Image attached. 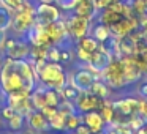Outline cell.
<instances>
[{
	"instance_id": "cell-1",
	"label": "cell",
	"mask_w": 147,
	"mask_h": 134,
	"mask_svg": "<svg viewBox=\"0 0 147 134\" xmlns=\"http://www.w3.org/2000/svg\"><path fill=\"white\" fill-rule=\"evenodd\" d=\"M38 84V74L27 58L5 57L0 65V88L3 93H13L19 90L32 92Z\"/></svg>"
},
{
	"instance_id": "cell-2",
	"label": "cell",
	"mask_w": 147,
	"mask_h": 134,
	"mask_svg": "<svg viewBox=\"0 0 147 134\" xmlns=\"http://www.w3.org/2000/svg\"><path fill=\"white\" fill-rule=\"evenodd\" d=\"M38 82L46 88L62 90L68 84V74L63 65L59 62H46L45 66L38 71Z\"/></svg>"
},
{
	"instance_id": "cell-3",
	"label": "cell",
	"mask_w": 147,
	"mask_h": 134,
	"mask_svg": "<svg viewBox=\"0 0 147 134\" xmlns=\"http://www.w3.org/2000/svg\"><path fill=\"white\" fill-rule=\"evenodd\" d=\"M101 79L105 80L109 85V88L112 90H120L123 87H127V80L123 77V73H122V66H120V60L119 57H114L111 60V63L101 71Z\"/></svg>"
},
{
	"instance_id": "cell-4",
	"label": "cell",
	"mask_w": 147,
	"mask_h": 134,
	"mask_svg": "<svg viewBox=\"0 0 147 134\" xmlns=\"http://www.w3.org/2000/svg\"><path fill=\"white\" fill-rule=\"evenodd\" d=\"M65 19V25H67V30H68V35L70 38L73 40L74 43L78 40H81L82 36L89 35L90 33V29H92V21L87 19V17H82V16H78V14H70V16L63 17Z\"/></svg>"
},
{
	"instance_id": "cell-5",
	"label": "cell",
	"mask_w": 147,
	"mask_h": 134,
	"mask_svg": "<svg viewBox=\"0 0 147 134\" xmlns=\"http://www.w3.org/2000/svg\"><path fill=\"white\" fill-rule=\"evenodd\" d=\"M35 24L38 25H48L51 22H55L62 17V13L59 10V7H55L54 3H38L35 5Z\"/></svg>"
},
{
	"instance_id": "cell-6",
	"label": "cell",
	"mask_w": 147,
	"mask_h": 134,
	"mask_svg": "<svg viewBox=\"0 0 147 134\" xmlns=\"http://www.w3.org/2000/svg\"><path fill=\"white\" fill-rule=\"evenodd\" d=\"M30 48L32 46L26 40L19 38H8L3 43V52L5 57L8 58H29L30 55Z\"/></svg>"
},
{
	"instance_id": "cell-7",
	"label": "cell",
	"mask_w": 147,
	"mask_h": 134,
	"mask_svg": "<svg viewBox=\"0 0 147 134\" xmlns=\"http://www.w3.org/2000/svg\"><path fill=\"white\" fill-rule=\"evenodd\" d=\"M96 79H98V77H96L93 73H90L89 70H86V68L81 66L78 71H73V73H71L68 82H70L71 85L76 87L79 92H89L90 87H92V84L95 82Z\"/></svg>"
},
{
	"instance_id": "cell-8",
	"label": "cell",
	"mask_w": 147,
	"mask_h": 134,
	"mask_svg": "<svg viewBox=\"0 0 147 134\" xmlns=\"http://www.w3.org/2000/svg\"><path fill=\"white\" fill-rule=\"evenodd\" d=\"M120 60V66H122V73L123 77L127 80V84H134L139 82V79H142V73L139 71V68L136 66V62H134V55H122L119 57Z\"/></svg>"
},
{
	"instance_id": "cell-9",
	"label": "cell",
	"mask_w": 147,
	"mask_h": 134,
	"mask_svg": "<svg viewBox=\"0 0 147 134\" xmlns=\"http://www.w3.org/2000/svg\"><path fill=\"white\" fill-rule=\"evenodd\" d=\"M139 29V21L138 16H131V17H122L119 22H115L114 25L109 27L111 35H114L115 38H123V36L133 33L134 30Z\"/></svg>"
},
{
	"instance_id": "cell-10",
	"label": "cell",
	"mask_w": 147,
	"mask_h": 134,
	"mask_svg": "<svg viewBox=\"0 0 147 134\" xmlns=\"http://www.w3.org/2000/svg\"><path fill=\"white\" fill-rule=\"evenodd\" d=\"M43 27H45L46 33H48L49 40L52 41V44H54V46H59L60 43H63L67 38H70L63 17H60V19L55 21V22H51V24L43 25Z\"/></svg>"
},
{
	"instance_id": "cell-11",
	"label": "cell",
	"mask_w": 147,
	"mask_h": 134,
	"mask_svg": "<svg viewBox=\"0 0 147 134\" xmlns=\"http://www.w3.org/2000/svg\"><path fill=\"white\" fill-rule=\"evenodd\" d=\"M101 98L95 96L90 92H81V95L78 96V99L74 101V106H76V111L79 114H86L89 111H98L100 106H101Z\"/></svg>"
},
{
	"instance_id": "cell-12",
	"label": "cell",
	"mask_w": 147,
	"mask_h": 134,
	"mask_svg": "<svg viewBox=\"0 0 147 134\" xmlns=\"http://www.w3.org/2000/svg\"><path fill=\"white\" fill-rule=\"evenodd\" d=\"M82 123L89 128L90 134H101L105 133L106 126H108L98 111H89L82 114Z\"/></svg>"
},
{
	"instance_id": "cell-13",
	"label": "cell",
	"mask_w": 147,
	"mask_h": 134,
	"mask_svg": "<svg viewBox=\"0 0 147 134\" xmlns=\"http://www.w3.org/2000/svg\"><path fill=\"white\" fill-rule=\"evenodd\" d=\"M27 123H29L30 129H33L35 133H38V134L51 131V126H49L48 118H46L40 111H33L32 114L27 117Z\"/></svg>"
},
{
	"instance_id": "cell-14",
	"label": "cell",
	"mask_w": 147,
	"mask_h": 134,
	"mask_svg": "<svg viewBox=\"0 0 147 134\" xmlns=\"http://www.w3.org/2000/svg\"><path fill=\"white\" fill-rule=\"evenodd\" d=\"M114 58V55H111L109 52H106L105 49L100 46L98 49H96L95 52H92V55H90V62L89 63L92 65L95 70H98L100 73H101L103 70H105L106 66H108L109 63H111V60Z\"/></svg>"
},
{
	"instance_id": "cell-15",
	"label": "cell",
	"mask_w": 147,
	"mask_h": 134,
	"mask_svg": "<svg viewBox=\"0 0 147 134\" xmlns=\"http://www.w3.org/2000/svg\"><path fill=\"white\" fill-rule=\"evenodd\" d=\"M73 10H74V14L87 17V19H90V21H93L96 17V14H98V10H96L93 0H81Z\"/></svg>"
},
{
	"instance_id": "cell-16",
	"label": "cell",
	"mask_w": 147,
	"mask_h": 134,
	"mask_svg": "<svg viewBox=\"0 0 147 134\" xmlns=\"http://www.w3.org/2000/svg\"><path fill=\"white\" fill-rule=\"evenodd\" d=\"M136 54V43L131 38V35H127L123 38H119L117 43V57L122 55H134Z\"/></svg>"
},
{
	"instance_id": "cell-17",
	"label": "cell",
	"mask_w": 147,
	"mask_h": 134,
	"mask_svg": "<svg viewBox=\"0 0 147 134\" xmlns=\"http://www.w3.org/2000/svg\"><path fill=\"white\" fill-rule=\"evenodd\" d=\"M100 11H101V13L96 14V19H98L100 24H103V25H106V27L114 25L115 22H119V21L123 17L122 14L114 13V11L109 10V8H105V10H100Z\"/></svg>"
},
{
	"instance_id": "cell-18",
	"label": "cell",
	"mask_w": 147,
	"mask_h": 134,
	"mask_svg": "<svg viewBox=\"0 0 147 134\" xmlns=\"http://www.w3.org/2000/svg\"><path fill=\"white\" fill-rule=\"evenodd\" d=\"M13 16H14V13L10 8H7L5 5L0 3V30L2 32H8L11 29V25H13Z\"/></svg>"
},
{
	"instance_id": "cell-19",
	"label": "cell",
	"mask_w": 147,
	"mask_h": 134,
	"mask_svg": "<svg viewBox=\"0 0 147 134\" xmlns=\"http://www.w3.org/2000/svg\"><path fill=\"white\" fill-rule=\"evenodd\" d=\"M89 92L93 93L95 96H98V98H101V99L108 98V96L111 95V88H109V85L103 79H96L95 82L92 84V87H90Z\"/></svg>"
},
{
	"instance_id": "cell-20",
	"label": "cell",
	"mask_w": 147,
	"mask_h": 134,
	"mask_svg": "<svg viewBox=\"0 0 147 134\" xmlns=\"http://www.w3.org/2000/svg\"><path fill=\"white\" fill-rule=\"evenodd\" d=\"M98 112L101 114V117H103V120H105V123L106 125H111L112 121H114V107H112V101L111 99H108V98H105L101 101V106H100V109H98Z\"/></svg>"
},
{
	"instance_id": "cell-21",
	"label": "cell",
	"mask_w": 147,
	"mask_h": 134,
	"mask_svg": "<svg viewBox=\"0 0 147 134\" xmlns=\"http://www.w3.org/2000/svg\"><path fill=\"white\" fill-rule=\"evenodd\" d=\"M48 121H49V126H51L52 131H59V133H62V131H65L67 115H65L62 111H59V109H57V112H55V114L52 115Z\"/></svg>"
},
{
	"instance_id": "cell-22",
	"label": "cell",
	"mask_w": 147,
	"mask_h": 134,
	"mask_svg": "<svg viewBox=\"0 0 147 134\" xmlns=\"http://www.w3.org/2000/svg\"><path fill=\"white\" fill-rule=\"evenodd\" d=\"M76 46L78 48H81V49H84V51H87V52H90V54H92V52H95L96 49L100 48V43L96 41L95 38H93L92 35H86V36H82V38L81 40H78L76 41Z\"/></svg>"
},
{
	"instance_id": "cell-23",
	"label": "cell",
	"mask_w": 147,
	"mask_h": 134,
	"mask_svg": "<svg viewBox=\"0 0 147 134\" xmlns=\"http://www.w3.org/2000/svg\"><path fill=\"white\" fill-rule=\"evenodd\" d=\"M57 92H59V95H60V99H67V101H71V103H74L78 99V96L81 95L79 90L74 85H71L70 82H68L62 90H57Z\"/></svg>"
},
{
	"instance_id": "cell-24",
	"label": "cell",
	"mask_w": 147,
	"mask_h": 134,
	"mask_svg": "<svg viewBox=\"0 0 147 134\" xmlns=\"http://www.w3.org/2000/svg\"><path fill=\"white\" fill-rule=\"evenodd\" d=\"M24 120H26V117H22L21 114H14L11 118H8V120H7L8 131H10V133H18V131H22Z\"/></svg>"
},
{
	"instance_id": "cell-25",
	"label": "cell",
	"mask_w": 147,
	"mask_h": 134,
	"mask_svg": "<svg viewBox=\"0 0 147 134\" xmlns=\"http://www.w3.org/2000/svg\"><path fill=\"white\" fill-rule=\"evenodd\" d=\"M111 35V30H109V27H106V25H103V24H96L95 27H93V30H92V36L96 40L98 43H103L108 36Z\"/></svg>"
},
{
	"instance_id": "cell-26",
	"label": "cell",
	"mask_w": 147,
	"mask_h": 134,
	"mask_svg": "<svg viewBox=\"0 0 147 134\" xmlns=\"http://www.w3.org/2000/svg\"><path fill=\"white\" fill-rule=\"evenodd\" d=\"M79 125H82V114L76 112V114L67 115V123H65V131H70L73 133Z\"/></svg>"
},
{
	"instance_id": "cell-27",
	"label": "cell",
	"mask_w": 147,
	"mask_h": 134,
	"mask_svg": "<svg viewBox=\"0 0 147 134\" xmlns=\"http://www.w3.org/2000/svg\"><path fill=\"white\" fill-rule=\"evenodd\" d=\"M146 123H147V120L142 117L141 114H134V115H131L130 118H128V121H127V125L131 128L133 131H138V129H141V128H144L146 126Z\"/></svg>"
},
{
	"instance_id": "cell-28",
	"label": "cell",
	"mask_w": 147,
	"mask_h": 134,
	"mask_svg": "<svg viewBox=\"0 0 147 134\" xmlns=\"http://www.w3.org/2000/svg\"><path fill=\"white\" fill-rule=\"evenodd\" d=\"M46 103H48V106H54V107H57L59 103H60V95H59L57 90L46 88Z\"/></svg>"
},
{
	"instance_id": "cell-29",
	"label": "cell",
	"mask_w": 147,
	"mask_h": 134,
	"mask_svg": "<svg viewBox=\"0 0 147 134\" xmlns=\"http://www.w3.org/2000/svg\"><path fill=\"white\" fill-rule=\"evenodd\" d=\"M59 111H62L65 115H71V114H76V106H74V103L71 101H67V99H60V103H59L57 106Z\"/></svg>"
},
{
	"instance_id": "cell-30",
	"label": "cell",
	"mask_w": 147,
	"mask_h": 134,
	"mask_svg": "<svg viewBox=\"0 0 147 134\" xmlns=\"http://www.w3.org/2000/svg\"><path fill=\"white\" fill-rule=\"evenodd\" d=\"M74 55H76V58L81 62V63H89V62H90V55H92V54L76 46V54H74Z\"/></svg>"
},
{
	"instance_id": "cell-31",
	"label": "cell",
	"mask_w": 147,
	"mask_h": 134,
	"mask_svg": "<svg viewBox=\"0 0 147 134\" xmlns=\"http://www.w3.org/2000/svg\"><path fill=\"white\" fill-rule=\"evenodd\" d=\"M55 3H57V7L62 8V10L71 11L76 7V0H55Z\"/></svg>"
},
{
	"instance_id": "cell-32",
	"label": "cell",
	"mask_w": 147,
	"mask_h": 134,
	"mask_svg": "<svg viewBox=\"0 0 147 134\" xmlns=\"http://www.w3.org/2000/svg\"><path fill=\"white\" fill-rule=\"evenodd\" d=\"M24 2H26V0H0V3L5 5L7 8H10L11 11L18 10V8H19L21 5L24 3Z\"/></svg>"
},
{
	"instance_id": "cell-33",
	"label": "cell",
	"mask_w": 147,
	"mask_h": 134,
	"mask_svg": "<svg viewBox=\"0 0 147 134\" xmlns=\"http://www.w3.org/2000/svg\"><path fill=\"white\" fill-rule=\"evenodd\" d=\"M14 114H16V112H14L8 104H5V106H2V107H0V117L3 118V120H8V118H11Z\"/></svg>"
},
{
	"instance_id": "cell-34",
	"label": "cell",
	"mask_w": 147,
	"mask_h": 134,
	"mask_svg": "<svg viewBox=\"0 0 147 134\" xmlns=\"http://www.w3.org/2000/svg\"><path fill=\"white\" fill-rule=\"evenodd\" d=\"M40 112H41V114H43V115H45V117L49 120V118H51L52 115L55 114V112H57V107H54V106H45V107H43Z\"/></svg>"
},
{
	"instance_id": "cell-35",
	"label": "cell",
	"mask_w": 147,
	"mask_h": 134,
	"mask_svg": "<svg viewBox=\"0 0 147 134\" xmlns=\"http://www.w3.org/2000/svg\"><path fill=\"white\" fill-rule=\"evenodd\" d=\"M138 114H141L144 118L147 120V99H141L139 103V111H138Z\"/></svg>"
},
{
	"instance_id": "cell-36",
	"label": "cell",
	"mask_w": 147,
	"mask_h": 134,
	"mask_svg": "<svg viewBox=\"0 0 147 134\" xmlns=\"http://www.w3.org/2000/svg\"><path fill=\"white\" fill-rule=\"evenodd\" d=\"M73 133H74V134H90V131H89V128H87L86 125L82 123V125H79V126H78L76 129L73 131Z\"/></svg>"
},
{
	"instance_id": "cell-37",
	"label": "cell",
	"mask_w": 147,
	"mask_h": 134,
	"mask_svg": "<svg viewBox=\"0 0 147 134\" xmlns=\"http://www.w3.org/2000/svg\"><path fill=\"white\" fill-rule=\"evenodd\" d=\"M38 3H55V0H38Z\"/></svg>"
},
{
	"instance_id": "cell-38",
	"label": "cell",
	"mask_w": 147,
	"mask_h": 134,
	"mask_svg": "<svg viewBox=\"0 0 147 134\" xmlns=\"http://www.w3.org/2000/svg\"><path fill=\"white\" fill-rule=\"evenodd\" d=\"M19 134H38V133H35L33 129H29V131H21Z\"/></svg>"
},
{
	"instance_id": "cell-39",
	"label": "cell",
	"mask_w": 147,
	"mask_h": 134,
	"mask_svg": "<svg viewBox=\"0 0 147 134\" xmlns=\"http://www.w3.org/2000/svg\"><path fill=\"white\" fill-rule=\"evenodd\" d=\"M0 134H11V133H10V131H7V133H0Z\"/></svg>"
},
{
	"instance_id": "cell-40",
	"label": "cell",
	"mask_w": 147,
	"mask_h": 134,
	"mask_svg": "<svg viewBox=\"0 0 147 134\" xmlns=\"http://www.w3.org/2000/svg\"><path fill=\"white\" fill-rule=\"evenodd\" d=\"M60 134H70V133H65V131H62V133Z\"/></svg>"
},
{
	"instance_id": "cell-41",
	"label": "cell",
	"mask_w": 147,
	"mask_h": 134,
	"mask_svg": "<svg viewBox=\"0 0 147 134\" xmlns=\"http://www.w3.org/2000/svg\"><path fill=\"white\" fill-rule=\"evenodd\" d=\"M120 2H127V0H120Z\"/></svg>"
},
{
	"instance_id": "cell-42",
	"label": "cell",
	"mask_w": 147,
	"mask_h": 134,
	"mask_svg": "<svg viewBox=\"0 0 147 134\" xmlns=\"http://www.w3.org/2000/svg\"><path fill=\"white\" fill-rule=\"evenodd\" d=\"M0 125H2V120H0Z\"/></svg>"
},
{
	"instance_id": "cell-43",
	"label": "cell",
	"mask_w": 147,
	"mask_h": 134,
	"mask_svg": "<svg viewBox=\"0 0 147 134\" xmlns=\"http://www.w3.org/2000/svg\"><path fill=\"white\" fill-rule=\"evenodd\" d=\"M146 76H147V71H146Z\"/></svg>"
},
{
	"instance_id": "cell-44",
	"label": "cell",
	"mask_w": 147,
	"mask_h": 134,
	"mask_svg": "<svg viewBox=\"0 0 147 134\" xmlns=\"http://www.w3.org/2000/svg\"><path fill=\"white\" fill-rule=\"evenodd\" d=\"M146 134H147V129H146Z\"/></svg>"
},
{
	"instance_id": "cell-45",
	"label": "cell",
	"mask_w": 147,
	"mask_h": 134,
	"mask_svg": "<svg viewBox=\"0 0 147 134\" xmlns=\"http://www.w3.org/2000/svg\"><path fill=\"white\" fill-rule=\"evenodd\" d=\"M101 134H105V133H101Z\"/></svg>"
},
{
	"instance_id": "cell-46",
	"label": "cell",
	"mask_w": 147,
	"mask_h": 134,
	"mask_svg": "<svg viewBox=\"0 0 147 134\" xmlns=\"http://www.w3.org/2000/svg\"><path fill=\"white\" fill-rule=\"evenodd\" d=\"M146 2H147V0H146Z\"/></svg>"
}]
</instances>
